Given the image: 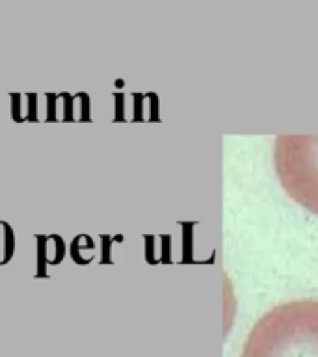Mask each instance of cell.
Segmentation results:
<instances>
[{
  "mask_svg": "<svg viewBox=\"0 0 318 357\" xmlns=\"http://www.w3.org/2000/svg\"><path fill=\"white\" fill-rule=\"evenodd\" d=\"M242 357H318V300L273 307L251 328Z\"/></svg>",
  "mask_w": 318,
  "mask_h": 357,
  "instance_id": "obj_1",
  "label": "cell"
},
{
  "mask_svg": "<svg viewBox=\"0 0 318 357\" xmlns=\"http://www.w3.org/2000/svg\"><path fill=\"white\" fill-rule=\"evenodd\" d=\"M273 164L285 192L318 214V136H279Z\"/></svg>",
  "mask_w": 318,
  "mask_h": 357,
  "instance_id": "obj_2",
  "label": "cell"
},
{
  "mask_svg": "<svg viewBox=\"0 0 318 357\" xmlns=\"http://www.w3.org/2000/svg\"><path fill=\"white\" fill-rule=\"evenodd\" d=\"M11 119L15 123L39 121V102L36 93H10Z\"/></svg>",
  "mask_w": 318,
  "mask_h": 357,
  "instance_id": "obj_3",
  "label": "cell"
},
{
  "mask_svg": "<svg viewBox=\"0 0 318 357\" xmlns=\"http://www.w3.org/2000/svg\"><path fill=\"white\" fill-rule=\"evenodd\" d=\"M69 255H71L73 262H77L78 266H84V264H89L93 261L95 244L91 236H88V234L75 236L71 244H69Z\"/></svg>",
  "mask_w": 318,
  "mask_h": 357,
  "instance_id": "obj_4",
  "label": "cell"
},
{
  "mask_svg": "<svg viewBox=\"0 0 318 357\" xmlns=\"http://www.w3.org/2000/svg\"><path fill=\"white\" fill-rule=\"evenodd\" d=\"M15 255V231L8 222L0 220V266H6Z\"/></svg>",
  "mask_w": 318,
  "mask_h": 357,
  "instance_id": "obj_5",
  "label": "cell"
},
{
  "mask_svg": "<svg viewBox=\"0 0 318 357\" xmlns=\"http://www.w3.org/2000/svg\"><path fill=\"white\" fill-rule=\"evenodd\" d=\"M67 253L66 240L60 234H49L45 236V255H47V264L49 266H58L63 262Z\"/></svg>",
  "mask_w": 318,
  "mask_h": 357,
  "instance_id": "obj_6",
  "label": "cell"
},
{
  "mask_svg": "<svg viewBox=\"0 0 318 357\" xmlns=\"http://www.w3.org/2000/svg\"><path fill=\"white\" fill-rule=\"evenodd\" d=\"M73 121H91L89 95L84 91L73 95Z\"/></svg>",
  "mask_w": 318,
  "mask_h": 357,
  "instance_id": "obj_7",
  "label": "cell"
},
{
  "mask_svg": "<svg viewBox=\"0 0 318 357\" xmlns=\"http://www.w3.org/2000/svg\"><path fill=\"white\" fill-rule=\"evenodd\" d=\"M47 255H45V234H36V278H49L47 272Z\"/></svg>",
  "mask_w": 318,
  "mask_h": 357,
  "instance_id": "obj_8",
  "label": "cell"
},
{
  "mask_svg": "<svg viewBox=\"0 0 318 357\" xmlns=\"http://www.w3.org/2000/svg\"><path fill=\"white\" fill-rule=\"evenodd\" d=\"M56 106H58V121H73V95L67 91L58 93L56 99Z\"/></svg>",
  "mask_w": 318,
  "mask_h": 357,
  "instance_id": "obj_9",
  "label": "cell"
},
{
  "mask_svg": "<svg viewBox=\"0 0 318 357\" xmlns=\"http://www.w3.org/2000/svg\"><path fill=\"white\" fill-rule=\"evenodd\" d=\"M45 99H47V106H45V121H58V106H56L58 93H47L45 95Z\"/></svg>",
  "mask_w": 318,
  "mask_h": 357,
  "instance_id": "obj_10",
  "label": "cell"
}]
</instances>
